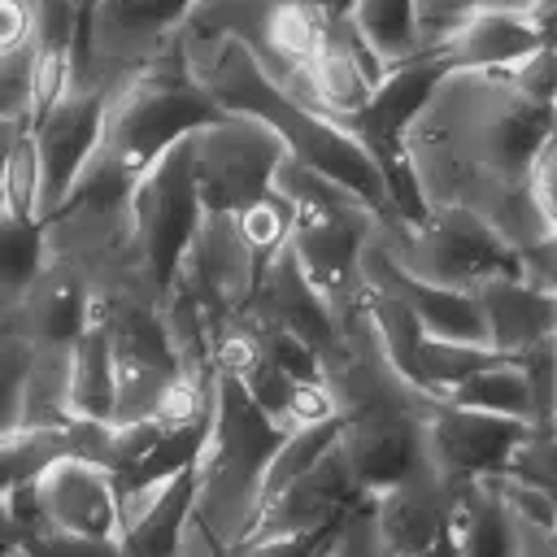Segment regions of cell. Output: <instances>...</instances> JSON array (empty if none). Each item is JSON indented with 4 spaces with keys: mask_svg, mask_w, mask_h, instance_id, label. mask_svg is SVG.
<instances>
[{
    "mask_svg": "<svg viewBox=\"0 0 557 557\" xmlns=\"http://www.w3.org/2000/svg\"><path fill=\"white\" fill-rule=\"evenodd\" d=\"M366 318H370V326H374L383 352L392 357V366H396L409 383L426 387V383H422V344H426V331H422L413 305L400 300L396 292L366 287ZM426 392H431V387H426Z\"/></svg>",
    "mask_w": 557,
    "mask_h": 557,
    "instance_id": "484cf974",
    "label": "cell"
},
{
    "mask_svg": "<svg viewBox=\"0 0 557 557\" xmlns=\"http://www.w3.org/2000/svg\"><path fill=\"white\" fill-rule=\"evenodd\" d=\"M0 113H4V104H0Z\"/></svg>",
    "mask_w": 557,
    "mask_h": 557,
    "instance_id": "7dc6e473",
    "label": "cell"
},
{
    "mask_svg": "<svg viewBox=\"0 0 557 557\" xmlns=\"http://www.w3.org/2000/svg\"><path fill=\"white\" fill-rule=\"evenodd\" d=\"M26 126H30V117H22V113H0V191H4L9 157H13V148H17V139H22Z\"/></svg>",
    "mask_w": 557,
    "mask_h": 557,
    "instance_id": "7bdbcfd3",
    "label": "cell"
},
{
    "mask_svg": "<svg viewBox=\"0 0 557 557\" xmlns=\"http://www.w3.org/2000/svg\"><path fill=\"white\" fill-rule=\"evenodd\" d=\"M235 218H239V231H244V239H248V248L257 252L261 265L292 239V226H296V209H292L287 200H278L274 191L261 196L257 205H248V209L235 213Z\"/></svg>",
    "mask_w": 557,
    "mask_h": 557,
    "instance_id": "d6a6232c",
    "label": "cell"
},
{
    "mask_svg": "<svg viewBox=\"0 0 557 557\" xmlns=\"http://www.w3.org/2000/svg\"><path fill=\"white\" fill-rule=\"evenodd\" d=\"M426 422L422 413L405 405L366 409L352 418H339V453L357 479L361 492H383L418 470L426 457Z\"/></svg>",
    "mask_w": 557,
    "mask_h": 557,
    "instance_id": "7c38bea8",
    "label": "cell"
},
{
    "mask_svg": "<svg viewBox=\"0 0 557 557\" xmlns=\"http://www.w3.org/2000/svg\"><path fill=\"white\" fill-rule=\"evenodd\" d=\"M487 361H496V352L487 344H457V339H431L426 335V344H422V383L431 392L448 396L457 383H466Z\"/></svg>",
    "mask_w": 557,
    "mask_h": 557,
    "instance_id": "4dcf8cb0",
    "label": "cell"
},
{
    "mask_svg": "<svg viewBox=\"0 0 557 557\" xmlns=\"http://www.w3.org/2000/svg\"><path fill=\"white\" fill-rule=\"evenodd\" d=\"M39 187H44V170H39V148H35V131L26 126L13 157H9V170H4V191H0V209L17 213V218H39Z\"/></svg>",
    "mask_w": 557,
    "mask_h": 557,
    "instance_id": "1f68e13d",
    "label": "cell"
},
{
    "mask_svg": "<svg viewBox=\"0 0 557 557\" xmlns=\"http://www.w3.org/2000/svg\"><path fill=\"white\" fill-rule=\"evenodd\" d=\"M191 9L196 0H96L74 83H91L104 96L122 91L178 39Z\"/></svg>",
    "mask_w": 557,
    "mask_h": 557,
    "instance_id": "8992f818",
    "label": "cell"
},
{
    "mask_svg": "<svg viewBox=\"0 0 557 557\" xmlns=\"http://www.w3.org/2000/svg\"><path fill=\"white\" fill-rule=\"evenodd\" d=\"M91 292L57 261H44L35 283L13 309V335L30 344H74L91 318Z\"/></svg>",
    "mask_w": 557,
    "mask_h": 557,
    "instance_id": "ffe728a7",
    "label": "cell"
},
{
    "mask_svg": "<svg viewBox=\"0 0 557 557\" xmlns=\"http://www.w3.org/2000/svg\"><path fill=\"white\" fill-rule=\"evenodd\" d=\"M352 30H357L361 44L383 61V70L422 57L413 0H357V9H352Z\"/></svg>",
    "mask_w": 557,
    "mask_h": 557,
    "instance_id": "d4e9b609",
    "label": "cell"
},
{
    "mask_svg": "<svg viewBox=\"0 0 557 557\" xmlns=\"http://www.w3.org/2000/svg\"><path fill=\"white\" fill-rule=\"evenodd\" d=\"M357 496H366V492L357 487V479H352V470H348V461L339 453V440H335L326 448V457L309 474H300L292 487H283L278 496L265 500V509H261V518H257V527H252L248 540L322 535V531H331L348 513V505Z\"/></svg>",
    "mask_w": 557,
    "mask_h": 557,
    "instance_id": "5bb4252c",
    "label": "cell"
},
{
    "mask_svg": "<svg viewBox=\"0 0 557 557\" xmlns=\"http://www.w3.org/2000/svg\"><path fill=\"white\" fill-rule=\"evenodd\" d=\"M448 400L461 405V409L513 418V422H527V426L540 431V422H535V400H531V383H527L522 366L509 361V357H496V361H487L483 370H474L466 383H457V387L448 392Z\"/></svg>",
    "mask_w": 557,
    "mask_h": 557,
    "instance_id": "cb8c5ba5",
    "label": "cell"
},
{
    "mask_svg": "<svg viewBox=\"0 0 557 557\" xmlns=\"http://www.w3.org/2000/svg\"><path fill=\"white\" fill-rule=\"evenodd\" d=\"M335 440H339V418H322V422L283 431V440H278V448H274V457L265 466V500L278 496L283 487H292L300 474H309L326 457V448Z\"/></svg>",
    "mask_w": 557,
    "mask_h": 557,
    "instance_id": "4316f807",
    "label": "cell"
},
{
    "mask_svg": "<svg viewBox=\"0 0 557 557\" xmlns=\"http://www.w3.org/2000/svg\"><path fill=\"white\" fill-rule=\"evenodd\" d=\"M487 322V344L496 357H522L544 339H557V296L522 283L518 274H496L474 287Z\"/></svg>",
    "mask_w": 557,
    "mask_h": 557,
    "instance_id": "e0dca14e",
    "label": "cell"
},
{
    "mask_svg": "<svg viewBox=\"0 0 557 557\" xmlns=\"http://www.w3.org/2000/svg\"><path fill=\"white\" fill-rule=\"evenodd\" d=\"M505 470H513V474H522L540 487H557V435L553 431H531L518 444V453Z\"/></svg>",
    "mask_w": 557,
    "mask_h": 557,
    "instance_id": "8d00e7d4",
    "label": "cell"
},
{
    "mask_svg": "<svg viewBox=\"0 0 557 557\" xmlns=\"http://www.w3.org/2000/svg\"><path fill=\"white\" fill-rule=\"evenodd\" d=\"M283 157V139L265 122L239 113H222L218 122L191 131V174L205 213H244L270 196V178Z\"/></svg>",
    "mask_w": 557,
    "mask_h": 557,
    "instance_id": "52a82bcc",
    "label": "cell"
},
{
    "mask_svg": "<svg viewBox=\"0 0 557 557\" xmlns=\"http://www.w3.org/2000/svg\"><path fill=\"white\" fill-rule=\"evenodd\" d=\"M553 492V509H557V487H548ZM553 531H557V518H553Z\"/></svg>",
    "mask_w": 557,
    "mask_h": 557,
    "instance_id": "bcb514c9",
    "label": "cell"
},
{
    "mask_svg": "<svg viewBox=\"0 0 557 557\" xmlns=\"http://www.w3.org/2000/svg\"><path fill=\"white\" fill-rule=\"evenodd\" d=\"M257 274H261V261L248 248L239 218L235 213H205L178 270H174V283L200 305L209 335H218L252 300Z\"/></svg>",
    "mask_w": 557,
    "mask_h": 557,
    "instance_id": "9c48e42d",
    "label": "cell"
},
{
    "mask_svg": "<svg viewBox=\"0 0 557 557\" xmlns=\"http://www.w3.org/2000/svg\"><path fill=\"white\" fill-rule=\"evenodd\" d=\"M553 35L535 17L518 13H496V9H474L440 48V61L448 70H513L531 52H540Z\"/></svg>",
    "mask_w": 557,
    "mask_h": 557,
    "instance_id": "d6986e66",
    "label": "cell"
},
{
    "mask_svg": "<svg viewBox=\"0 0 557 557\" xmlns=\"http://www.w3.org/2000/svg\"><path fill=\"white\" fill-rule=\"evenodd\" d=\"M535 426L513 422V418H496V413H479V409H461V405H440V413L426 422V457L431 466L448 479V483H470L483 474H496L513 461L518 444L531 435Z\"/></svg>",
    "mask_w": 557,
    "mask_h": 557,
    "instance_id": "4fadbf2b",
    "label": "cell"
},
{
    "mask_svg": "<svg viewBox=\"0 0 557 557\" xmlns=\"http://www.w3.org/2000/svg\"><path fill=\"white\" fill-rule=\"evenodd\" d=\"M39 44V0H0V57Z\"/></svg>",
    "mask_w": 557,
    "mask_h": 557,
    "instance_id": "74e56055",
    "label": "cell"
},
{
    "mask_svg": "<svg viewBox=\"0 0 557 557\" xmlns=\"http://www.w3.org/2000/svg\"><path fill=\"white\" fill-rule=\"evenodd\" d=\"M222 113L226 109L187 74L183 44L174 39L139 78H131L122 91L109 96L100 144H96L91 161L139 183V174L161 152H170L191 131L218 122Z\"/></svg>",
    "mask_w": 557,
    "mask_h": 557,
    "instance_id": "277c9868",
    "label": "cell"
},
{
    "mask_svg": "<svg viewBox=\"0 0 557 557\" xmlns=\"http://www.w3.org/2000/svg\"><path fill=\"white\" fill-rule=\"evenodd\" d=\"M35 344L22 335L0 339V440L22 431V400H26V374H30Z\"/></svg>",
    "mask_w": 557,
    "mask_h": 557,
    "instance_id": "836d02e7",
    "label": "cell"
},
{
    "mask_svg": "<svg viewBox=\"0 0 557 557\" xmlns=\"http://www.w3.org/2000/svg\"><path fill=\"white\" fill-rule=\"evenodd\" d=\"M104 109H109V96L100 87L74 83L48 113H39L30 122L35 148H39V170H44V187H39V218L44 222L65 205L83 165L91 161V152L100 144Z\"/></svg>",
    "mask_w": 557,
    "mask_h": 557,
    "instance_id": "30bf717a",
    "label": "cell"
},
{
    "mask_svg": "<svg viewBox=\"0 0 557 557\" xmlns=\"http://www.w3.org/2000/svg\"><path fill=\"white\" fill-rule=\"evenodd\" d=\"M318 557H396L392 544L383 540L379 531V518H374V496H357L348 505V513L326 531Z\"/></svg>",
    "mask_w": 557,
    "mask_h": 557,
    "instance_id": "f546056e",
    "label": "cell"
},
{
    "mask_svg": "<svg viewBox=\"0 0 557 557\" xmlns=\"http://www.w3.org/2000/svg\"><path fill=\"white\" fill-rule=\"evenodd\" d=\"M70 357H74V413L109 422L113 387H117V348H113V322L104 305H91V318L74 339Z\"/></svg>",
    "mask_w": 557,
    "mask_h": 557,
    "instance_id": "7402d4cb",
    "label": "cell"
},
{
    "mask_svg": "<svg viewBox=\"0 0 557 557\" xmlns=\"http://www.w3.org/2000/svg\"><path fill=\"white\" fill-rule=\"evenodd\" d=\"M518 278L540 287V292H548V296H557V235H544L540 244L518 252Z\"/></svg>",
    "mask_w": 557,
    "mask_h": 557,
    "instance_id": "f35d334b",
    "label": "cell"
},
{
    "mask_svg": "<svg viewBox=\"0 0 557 557\" xmlns=\"http://www.w3.org/2000/svg\"><path fill=\"white\" fill-rule=\"evenodd\" d=\"M183 57H187V74L226 109L252 122H265L283 148L300 161H309L313 170L331 174L335 183L352 187L374 213L379 222H405L396 213L392 187L383 178V170L374 165V157L326 113L292 100L278 83H270V74L257 65V57L231 39V35H213V39H183Z\"/></svg>",
    "mask_w": 557,
    "mask_h": 557,
    "instance_id": "7a4b0ae2",
    "label": "cell"
},
{
    "mask_svg": "<svg viewBox=\"0 0 557 557\" xmlns=\"http://www.w3.org/2000/svg\"><path fill=\"white\" fill-rule=\"evenodd\" d=\"M548 431L557 435V405H553V418H548Z\"/></svg>",
    "mask_w": 557,
    "mask_h": 557,
    "instance_id": "f6af8a7d",
    "label": "cell"
},
{
    "mask_svg": "<svg viewBox=\"0 0 557 557\" xmlns=\"http://www.w3.org/2000/svg\"><path fill=\"white\" fill-rule=\"evenodd\" d=\"M461 487L448 483L431 466V457H422L413 474H405L400 483H392L383 492H370L379 531L392 544V553L396 557H422L426 548H435L448 535V518H453V505H457Z\"/></svg>",
    "mask_w": 557,
    "mask_h": 557,
    "instance_id": "9a60e30c",
    "label": "cell"
},
{
    "mask_svg": "<svg viewBox=\"0 0 557 557\" xmlns=\"http://www.w3.org/2000/svg\"><path fill=\"white\" fill-rule=\"evenodd\" d=\"M74 453V426L65 431H17L0 440V496L9 487H17L22 479H30L35 470H44L52 457Z\"/></svg>",
    "mask_w": 557,
    "mask_h": 557,
    "instance_id": "f1b7e54d",
    "label": "cell"
},
{
    "mask_svg": "<svg viewBox=\"0 0 557 557\" xmlns=\"http://www.w3.org/2000/svg\"><path fill=\"white\" fill-rule=\"evenodd\" d=\"M513 557H557V531L518 518L513 522Z\"/></svg>",
    "mask_w": 557,
    "mask_h": 557,
    "instance_id": "b9f144b4",
    "label": "cell"
},
{
    "mask_svg": "<svg viewBox=\"0 0 557 557\" xmlns=\"http://www.w3.org/2000/svg\"><path fill=\"white\" fill-rule=\"evenodd\" d=\"M531 383V400H535V422L540 431H548V418H553V405H557V339H544L535 344L531 352L513 357Z\"/></svg>",
    "mask_w": 557,
    "mask_h": 557,
    "instance_id": "d590c367",
    "label": "cell"
},
{
    "mask_svg": "<svg viewBox=\"0 0 557 557\" xmlns=\"http://www.w3.org/2000/svg\"><path fill=\"white\" fill-rule=\"evenodd\" d=\"M531 191H535V205L540 213L548 218L553 235H557V131L548 135L540 161H535V174H531Z\"/></svg>",
    "mask_w": 557,
    "mask_h": 557,
    "instance_id": "ab89813d",
    "label": "cell"
},
{
    "mask_svg": "<svg viewBox=\"0 0 557 557\" xmlns=\"http://www.w3.org/2000/svg\"><path fill=\"white\" fill-rule=\"evenodd\" d=\"M513 522L518 513L496 496L487 479H470L457 492L448 540L457 557H513Z\"/></svg>",
    "mask_w": 557,
    "mask_h": 557,
    "instance_id": "44dd1931",
    "label": "cell"
},
{
    "mask_svg": "<svg viewBox=\"0 0 557 557\" xmlns=\"http://www.w3.org/2000/svg\"><path fill=\"white\" fill-rule=\"evenodd\" d=\"M35 509L48 527L87 535V540H117L122 513H117V474L91 457L61 453L30 479Z\"/></svg>",
    "mask_w": 557,
    "mask_h": 557,
    "instance_id": "8fae6325",
    "label": "cell"
},
{
    "mask_svg": "<svg viewBox=\"0 0 557 557\" xmlns=\"http://www.w3.org/2000/svg\"><path fill=\"white\" fill-rule=\"evenodd\" d=\"M205 218L196 174H191V135L178 139L170 152H161L131 191V222L139 235V248L157 274L161 287L174 283V270Z\"/></svg>",
    "mask_w": 557,
    "mask_h": 557,
    "instance_id": "ba28073f",
    "label": "cell"
},
{
    "mask_svg": "<svg viewBox=\"0 0 557 557\" xmlns=\"http://www.w3.org/2000/svg\"><path fill=\"white\" fill-rule=\"evenodd\" d=\"M244 309H248L252 318L270 322V326L292 331V335L305 339L318 357H322V352L335 344V335H339V326H335L326 300L309 287V278H305V270L296 265V257H292L287 244L261 265L257 287H252V300H248Z\"/></svg>",
    "mask_w": 557,
    "mask_h": 557,
    "instance_id": "2e32d148",
    "label": "cell"
},
{
    "mask_svg": "<svg viewBox=\"0 0 557 557\" xmlns=\"http://www.w3.org/2000/svg\"><path fill=\"white\" fill-rule=\"evenodd\" d=\"M74 344H35L26 400H22V431H65L74 413Z\"/></svg>",
    "mask_w": 557,
    "mask_h": 557,
    "instance_id": "603a6c76",
    "label": "cell"
},
{
    "mask_svg": "<svg viewBox=\"0 0 557 557\" xmlns=\"http://www.w3.org/2000/svg\"><path fill=\"white\" fill-rule=\"evenodd\" d=\"M178 370L170 366H135V361H117V387H113V413L109 422H144L157 418L165 396L174 392Z\"/></svg>",
    "mask_w": 557,
    "mask_h": 557,
    "instance_id": "83f0119b",
    "label": "cell"
},
{
    "mask_svg": "<svg viewBox=\"0 0 557 557\" xmlns=\"http://www.w3.org/2000/svg\"><path fill=\"white\" fill-rule=\"evenodd\" d=\"M553 131L557 104L522 91L509 70H448L405 131V161L426 213H470L522 252L553 235L531 191Z\"/></svg>",
    "mask_w": 557,
    "mask_h": 557,
    "instance_id": "6da1fadb",
    "label": "cell"
},
{
    "mask_svg": "<svg viewBox=\"0 0 557 557\" xmlns=\"http://www.w3.org/2000/svg\"><path fill=\"white\" fill-rule=\"evenodd\" d=\"M22 535H26V505L22 492L9 487L0 496V557H22Z\"/></svg>",
    "mask_w": 557,
    "mask_h": 557,
    "instance_id": "60d3db41",
    "label": "cell"
},
{
    "mask_svg": "<svg viewBox=\"0 0 557 557\" xmlns=\"http://www.w3.org/2000/svg\"><path fill=\"white\" fill-rule=\"evenodd\" d=\"M479 9H496V13L535 17V22L548 30V13H553V0H479Z\"/></svg>",
    "mask_w": 557,
    "mask_h": 557,
    "instance_id": "ee69618b",
    "label": "cell"
},
{
    "mask_svg": "<svg viewBox=\"0 0 557 557\" xmlns=\"http://www.w3.org/2000/svg\"><path fill=\"white\" fill-rule=\"evenodd\" d=\"M122 544L131 557H174L178 535L191 518V466L139 487H117Z\"/></svg>",
    "mask_w": 557,
    "mask_h": 557,
    "instance_id": "ac0fdd59",
    "label": "cell"
},
{
    "mask_svg": "<svg viewBox=\"0 0 557 557\" xmlns=\"http://www.w3.org/2000/svg\"><path fill=\"white\" fill-rule=\"evenodd\" d=\"M374 235L396 252V261L435 283V287H457L474 292L479 283L496 274H518V252L505 248L483 222L457 209H435L422 222H379Z\"/></svg>",
    "mask_w": 557,
    "mask_h": 557,
    "instance_id": "5b68a950",
    "label": "cell"
},
{
    "mask_svg": "<svg viewBox=\"0 0 557 557\" xmlns=\"http://www.w3.org/2000/svg\"><path fill=\"white\" fill-rule=\"evenodd\" d=\"M283 440V426L231 379L213 374L205 444L191 461V518L235 553L265 509V466Z\"/></svg>",
    "mask_w": 557,
    "mask_h": 557,
    "instance_id": "3957f363",
    "label": "cell"
},
{
    "mask_svg": "<svg viewBox=\"0 0 557 557\" xmlns=\"http://www.w3.org/2000/svg\"><path fill=\"white\" fill-rule=\"evenodd\" d=\"M483 479L496 487V496H500L518 518L540 522V527H553L557 509H553V492H548V487H540V483H531V479H522V474H513V470H496V474H483Z\"/></svg>",
    "mask_w": 557,
    "mask_h": 557,
    "instance_id": "e575fe53",
    "label": "cell"
}]
</instances>
